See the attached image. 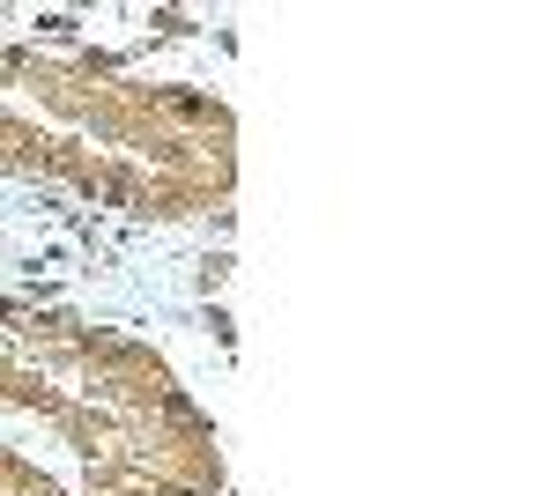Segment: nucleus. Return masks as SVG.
<instances>
[{
  "label": "nucleus",
  "instance_id": "nucleus-1",
  "mask_svg": "<svg viewBox=\"0 0 556 496\" xmlns=\"http://www.w3.org/2000/svg\"><path fill=\"white\" fill-rule=\"evenodd\" d=\"M0 178L112 222H215L238 186V119L215 82L119 44L0 38Z\"/></svg>",
  "mask_w": 556,
  "mask_h": 496
},
{
  "label": "nucleus",
  "instance_id": "nucleus-2",
  "mask_svg": "<svg viewBox=\"0 0 556 496\" xmlns=\"http://www.w3.org/2000/svg\"><path fill=\"white\" fill-rule=\"evenodd\" d=\"M0 415L52 437L75 496H223V430L164 341L0 290Z\"/></svg>",
  "mask_w": 556,
  "mask_h": 496
},
{
  "label": "nucleus",
  "instance_id": "nucleus-3",
  "mask_svg": "<svg viewBox=\"0 0 556 496\" xmlns=\"http://www.w3.org/2000/svg\"><path fill=\"white\" fill-rule=\"evenodd\" d=\"M0 496H75V489L52 474V459L23 453V437L0 430Z\"/></svg>",
  "mask_w": 556,
  "mask_h": 496
}]
</instances>
